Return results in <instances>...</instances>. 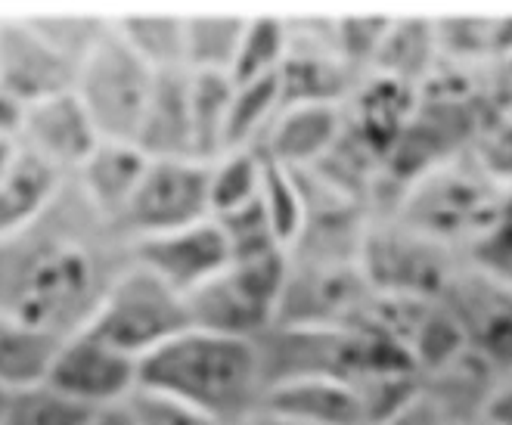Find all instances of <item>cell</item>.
Returning <instances> with one entry per match:
<instances>
[{
    "label": "cell",
    "mask_w": 512,
    "mask_h": 425,
    "mask_svg": "<svg viewBox=\"0 0 512 425\" xmlns=\"http://www.w3.org/2000/svg\"><path fill=\"white\" fill-rule=\"evenodd\" d=\"M131 264L125 233L69 177L32 224L0 239V317L72 339Z\"/></svg>",
    "instance_id": "cell-1"
},
{
    "label": "cell",
    "mask_w": 512,
    "mask_h": 425,
    "mask_svg": "<svg viewBox=\"0 0 512 425\" xmlns=\"http://www.w3.org/2000/svg\"><path fill=\"white\" fill-rule=\"evenodd\" d=\"M140 388L190 404L224 425H249L264 407L258 342L187 329L140 360Z\"/></svg>",
    "instance_id": "cell-2"
},
{
    "label": "cell",
    "mask_w": 512,
    "mask_h": 425,
    "mask_svg": "<svg viewBox=\"0 0 512 425\" xmlns=\"http://www.w3.org/2000/svg\"><path fill=\"white\" fill-rule=\"evenodd\" d=\"M506 199L509 190L469 149L466 156L413 180L391 208V218L466 258L475 242L500 221Z\"/></svg>",
    "instance_id": "cell-3"
},
{
    "label": "cell",
    "mask_w": 512,
    "mask_h": 425,
    "mask_svg": "<svg viewBox=\"0 0 512 425\" xmlns=\"http://www.w3.org/2000/svg\"><path fill=\"white\" fill-rule=\"evenodd\" d=\"M289 280V252L233 258L230 267L187 298L193 329L258 342L277 326L283 289Z\"/></svg>",
    "instance_id": "cell-4"
},
{
    "label": "cell",
    "mask_w": 512,
    "mask_h": 425,
    "mask_svg": "<svg viewBox=\"0 0 512 425\" xmlns=\"http://www.w3.org/2000/svg\"><path fill=\"white\" fill-rule=\"evenodd\" d=\"M187 329H193L187 298L162 283L156 273L131 264L115 280L84 332L134 360H146Z\"/></svg>",
    "instance_id": "cell-5"
},
{
    "label": "cell",
    "mask_w": 512,
    "mask_h": 425,
    "mask_svg": "<svg viewBox=\"0 0 512 425\" xmlns=\"http://www.w3.org/2000/svg\"><path fill=\"white\" fill-rule=\"evenodd\" d=\"M463 258L398 218H373L360 246V270L376 295L438 301Z\"/></svg>",
    "instance_id": "cell-6"
},
{
    "label": "cell",
    "mask_w": 512,
    "mask_h": 425,
    "mask_svg": "<svg viewBox=\"0 0 512 425\" xmlns=\"http://www.w3.org/2000/svg\"><path fill=\"white\" fill-rule=\"evenodd\" d=\"M156 75L159 72L149 69L112 28V35L81 66L75 97L94 118L103 140L134 143L149 97H153Z\"/></svg>",
    "instance_id": "cell-7"
},
{
    "label": "cell",
    "mask_w": 512,
    "mask_h": 425,
    "mask_svg": "<svg viewBox=\"0 0 512 425\" xmlns=\"http://www.w3.org/2000/svg\"><path fill=\"white\" fill-rule=\"evenodd\" d=\"M208 218H212L208 162L159 159L149 162L131 205L118 221V230L134 246L140 239L184 230Z\"/></svg>",
    "instance_id": "cell-8"
},
{
    "label": "cell",
    "mask_w": 512,
    "mask_h": 425,
    "mask_svg": "<svg viewBox=\"0 0 512 425\" xmlns=\"http://www.w3.org/2000/svg\"><path fill=\"white\" fill-rule=\"evenodd\" d=\"M47 385L90 410L122 407L140 388V360L115 351L90 332H78L59 348Z\"/></svg>",
    "instance_id": "cell-9"
},
{
    "label": "cell",
    "mask_w": 512,
    "mask_h": 425,
    "mask_svg": "<svg viewBox=\"0 0 512 425\" xmlns=\"http://www.w3.org/2000/svg\"><path fill=\"white\" fill-rule=\"evenodd\" d=\"M131 255L134 264L156 273L162 283H168L184 298L221 277L233 261L230 239L215 218L174 233L140 239L131 246Z\"/></svg>",
    "instance_id": "cell-10"
},
{
    "label": "cell",
    "mask_w": 512,
    "mask_h": 425,
    "mask_svg": "<svg viewBox=\"0 0 512 425\" xmlns=\"http://www.w3.org/2000/svg\"><path fill=\"white\" fill-rule=\"evenodd\" d=\"M78 66L53 50L28 19H0V90L25 109L72 94Z\"/></svg>",
    "instance_id": "cell-11"
},
{
    "label": "cell",
    "mask_w": 512,
    "mask_h": 425,
    "mask_svg": "<svg viewBox=\"0 0 512 425\" xmlns=\"http://www.w3.org/2000/svg\"><path fill=\"white\" fill-rule=\"evenodd\" d=\"M103 143L94 118L87 115L81 100L72 94L44 100L38 106H28L19 146L25 153L38 156L63 177H75L84 162L97 153Z\"/></svg>",
    "instance_id": "cell-12"
},
{
    "label": "cell",
    "mask_w": 512,
    "mask_h": 425,
    "mask_svg": "<svg viewBox=\"0 0 512 425\" xmlns=\"http://www.w3.org/2000/svg\"><path fill=\"white\" fill-rule=\"evenodd\" d=\"M419 90L385 75H367L345 103V128L382 162L413 121Z\"/></svg>",
    "instance_id": "cell-13"
},
{
    "label": "cell",
    "mask_w": 512,
    "mask_h": 425,
    "mask_svg": "<svg viewBox=\"0 0 512 425\" xmlns=\"http://www.w3.org/2000/svg\"><path fill=\"white\" fill-rule=\"evenodd\" d=\"M345 134V106H283L258 153L289 171L317 168Z\"/></svg>",
    "instance_id": "cell-14"
},
{
    "label": "cell",
    "mask_w": 512,
    "mask_h": 425,
    "mask_svg": "<svg viewBox=\"0 0 512 425\" xmlns=\"http://www.w3.org/2000/svg\"><path fill=\"white\" fill-rule=\"evenodd\" d=\"M264 410L305 425H370V410L360 388L336 376L292 379L267 388Z\"/></svg>",
    "instance_id": "cell-15"
},
{
    "label": "cell",
    "mask_w": 512,
    "mask_h": 425,
    "mask_svg": "<svg viewBox=\"0 0 512 425\" xmlns=\"http://www.w3.org/2000/svg\"><path fill=\"white\" fill-rule=\"evenodd\" d=\"M190 84L187 69L159 72L153 97L143 112L134 143L146 159H196L193 153V115H190Z\"/></svg>",
    "instance_id": "cell-16"
},
{
    "label": "cell",
    "mask_w": 512,
    "mask_h": 425,
    "mask_svg": "<svg viewBox=\"0 0 512 425\" xmlns=\"http://www.w3.org/2000/svg\"><path fill=\"white\" fill-rule=\"evenodd\" d=\"M149 162L153 159H146L137 143L103 140L97 146V153L84 162V168L72 180L87 196V202L118 227L125 208L131 205V199L140 187Z\"/></svg>",
    "instance_id": "cell-17"
},
{
    "label": "cell",
    "mask_w": 512,
    "mask_h": 425,
    "mask_svg": "<svg viewBox=\"0 0 512 425\" xmlns=\"http://www.w3.org/2000/svg\"><path fill=\"white\" fill-rule=\"evenodd\" d=\"M441 66V47H438V28L429 16H391L388 35L376 56L373 75L395 78L423 90V84Z\"/></svg>",
    "instance_id": "cell-18"
},
{
    "label": "cell",
    "mask_w": 512,
    "mask_h": 425,
    "mask_svg": "<svg viewBox=\"0 0 512 425\" xmlns=\"http://www.w3.org/2000/svg\"><path fill=\"white\" fill-rule=\"evenodd\" d=\"M66 180L69 177L19 146V159L0 184V239L32 224L63 190Z\"/></svg>",
    "instance_id": "cell-19"
},
{
    "label": "cell",
    "mask_w": 512,
    "mask_h": 425,
    "mask_svg": "<svg viewBox=\"0 0 512 425\" xmlns=\"http://www.w3.org/2000/svg\"><path fill=\"white\" fill-rule=\"evenodd\" d=\"M63 342L66 339L41 326L0 317V385L7 391H22L47 382Z\"/></svg>",
    "instance_id": "cell-20"
},
{
    "label": "cell",
    "mask_w": 512,
    "mask_h": 425,
    "mask_svg": "<svg viewBox=\"0 0 512 425\" xmlns=\"http://www.w3.org/2000/svg\"><path fill=\"white\" fill-rule=\"evenodd\" d=\"M115 32L153 72L187 69V13H128Z\"/></svg>",
    "instance_id": "cell-21"
},
{
    "label": "cell",
    "mask_w": 512,
    "mask_h": 425,
    "mask_svg": "<svg viewBox=\"0 0 512 425\" xmlns=\"http://www.w3.org/2000/svg\"><path fill=\"white\" fill-rule=\"evenodd\" d=\"M249 13H187V72L230 75Z\"/></svg>",
    "instance_id": "cell-22"
},
{
    "label": "cell",
    "mask_w": 512,
    "mask_h": 425,
    "mask_svg": "<svg viewBox=\"0 0 512 425\" xmlns=\"http://www.w3.org/2000/svg\"><path fill=\"white\" fill-rule=\"evenodd\" d=\"M190 115H193V153L199 162H215L227 149V118L233 103V78L190 72Z\"/></svg>",
    "instance_id": "cell-23"
},
{
    "label": "cell",
    "mask_w": 512,
    "mask_h": 425,
    "mask_svg": "<svg viewBox=\"0 0 512 425\" xmlns=\"http://www.w3.org/2000/svg\"><path fill=\"white\" fill-rule=\"evenodd\" d=\"M289 50H292L289 16L249 13V25H246L243 44H239L230 78L236 84L280 78L286 59H289Z\"/></svg>",
    "instance_id": "cell-24"
},
{
    "label": "cell",
    "mask_w": 512,
    "mask_h": 425,
    "mask_svg": "<svg viewBox=\"0 0 512 425\" xmlns=\"http://www.w3.org/2000/svg\"><path fill=\"white\" fill-rule=\"evenodd\" d=\"M267 159L258 149H230L208 162V199L212 218H227L258 202Z\"/></svg>",
    "instance_id": "cell-25"
},
{
    "label": "cell",
    "mask_w": 512,
    "mask_h": 425,
    "mask_svg": "<svg viewBox=\"0 0 512 425\" xmlns=\"http://www.w3.org/2000/svg\"><path fill=\"white\" fill-rule=\"evenodd\" d=\"M280 109H283L280 78L236 84L230 118H227V149L224 153H230V149H261Z\"/></svg>",
    "instance_id": "cell-26"
},
{
    "label": "cell",
    "mask_w": 512,
    "mask_h": 425,
    "mask_svg": "<svg viewBox=\"0 0 512 425\" xmlns=\"http://www.w3.org/2000/svg\"><path fill=\"white\" fill-rule=\"evenodd\" d=\"M258 202L264 208V218L270 230H274L277 242L286 252H292V246L308 227V202H305V193H301L298 174L267 159Z\"/></svg>",
    "instance_id": "cell-27"
},
{
    "label": "cell",
    "mask_w": 512,
    "mask_h": 425,
    "mask_svg": "<svg viewBox=\"0 0 512 425\" xmlns=\"http://www.w3.org/2000/svg\"><path fill=\"white\" fill-rule=\"evenodd\" d=\"M35 32L66 59L81 69L90 53H94L115 28V19L94 13H47V16H25Z\"/></svg>",
    "instance_id": "cell-28"
},
{
    "label": "cell",
    "mask_w": 512,
    "mask_h": 425,
    "mask_svg": "<svg viewBox=\"0 0 512 425\" xmlns=\"http://www.w3.org/2000/svg\"><path fill=\"white\" fill-rule=\"evenodd\" d=\"M100 410L69 401L47 382L10 391L7 407L0 413V425H87Z\"/></svg>",
    "instance_id": "cell-29"
},
{
    "label": "cell",
    "mask_w": 512,
    "mask_h": 425,
    "mask_svg": "<svg viewBox=\"0 0 512 425\" xmlns=\"http://www.w3.org/2000/svg\"><path fill=\"white\" fill-rule=\"evenodd\" d=\"M388 25L391 16H336V53L357 78L373 75Z\"/></svg>",
    "instance_id": "cell-30"
},
{
    "label": "cell",
    "mask_w": 512,
    "mask_h": 425,
    "mask_svg": "<svg viewBox=\"0 0 512 425\" xmlns=\"http://www.w3.org/2000/svg\"><path fill=\"white\" fill-rule=\"evenodd\" d=\"M472 156L485 165L506 190H512V112L488 115L481 125Z\"/></svg>",
    "instance_id": "cell-31"
},
{
    "label": "cell",
    "mask_w": 512,
    "mask_h": 425,
    "mask_svg": "<svg viewBox=\"0 0 512 425\" xmlns=\"http://www.w3.org/2000/svg\"><path fill=\"white\" fill-rule=\"evenodd\" d=\"M128 410L137 425H224L215 416H208L190 404L171 401L165 394L137 388V394L128 401Z\"/></svg>",
    "instance_id": "cell-32"
},
{
    "label": "cell",
    "mask_w": 512,
    "mask_h": 425,
    "mask_svg": "<svg viewBox=\"0 0 512 425\" xmlns=\"http://www.w3.org/2000/svg\"><path fill=\"white\" fill-rule=\"evenodd\" d=\"M25 106L0 90V143H19L25 125Z\"/></svg>",
    "instance_id": "cell-33"
},
{
    "label": "cell",
    "mask_w": 512,
    "mask_h": 425,
    "mask_svg": "<svg viewBox=\"0 0 512 425\" xmlns=\"http://www.w3.org/2000/svg\"><path fill=\"white\" fill-rule=\"evenodd\" d=\"M379 425H447V422L441 419V413L435 410V404L426 398V394L419 391V398L407 410H401L398 416H391Z\"/></svg>",
    "instance_id": "cell-34"
},
{
    "label": "cell",
    "mask_w": 512,
    "mask_h": 425,
    "mask_svg": "<svg viewBox=\"0 0 512 425\" xmlns=\"http://www.w3.org/2000/svg\"><path fill=\"white\" fill-rule=\"evenodd\" d=\"M481 422H488V425H512V376H503L497 382Z\"/></svg>",
    "instance_id": "cell-35"
},
{
    "label": "cell",
    "mask_w": 512,
    "mask_h": 425,
    "mask_svg": "<svg viewBox=\"0 0 512 425\" xmlns=\"http://www.w3.org/2000/svg\"><path fill=\"white\" fill-rule=\"evenodd\" d=\"M87 425H137V422H134V416H131L128 404H122V407L100 410V413H97L94 419H90Z\"/></svg>",
    "instance_id": "cell-36"
},
{
    "label": "cell",
    "mask_w": 512,
    "mask_h": 425,
    "mask_svg": "<svg viewBox=\"0 0 512 425\" xmlns=\"http://www.w3.org/2000/svg\"><path fill=\"white\" fill-rule=\"evenodd\" d=\"M16 159H19V143H0V184H4V177L10 174Z\"/></svg>",
    "instance_id": "cell-37"
},
{
    "label": "cell",
    "mask_w": 512,
    "mask_h": 425,
    "mask_svg": "<svg viewBox=\"0 0 512 425\" xmlns=\"http://www.w3.org/2000/svg\"><path fill=\"white\" fill-rule=\"evenodd\" d=\"M249 425H305V422H295V419H286V416H277L261 407V413L249 422Z\"/></svg>",
    "instance_id": "cell-38"
},
{
    "label": "cell",
    "mask_w": 512,
    "mask_h": 425,
    "mask_svg": "<svg viewBox=\"0 0 512 425\" xmlns=\"http://www.w3.org/2000/svg\"><path fill=\"white\" fill-rule=\"evenodd\" d=\"M7 398H10V391L0 385V413H4V407H7Z\"/></svg>",
    "instance_id": "cell-39"
},
{
    "label": "cell",
    "mask_w": 512,
    "mask_h": 425,
    "mask_svg": "<svg viewBox=\"0 0 512 425\" xmlns=\"http://www.w3.org/2000/svg\"><path fill=\"white\" fill-rule=\"evenodd\" d=\"M503 215L512 221V190H509V199H506V211H503Z\"/></svg>",
    "instance_id": "cell-40"
},
{
    "label": "cell",
    "mask_w": 512,
    "mask_h": 425,
    "mask_svg": "<svg viewBox=\"0 0 512 425\" xmlns=\"http://www.w3.org/2000/svg\"><path fill=\"white\" fill-rule=\"evenodd\" d=\"M475 425H488V422H475Z\"/></svg>",
    "instance_id": "cell-41"
}]
</instances>
